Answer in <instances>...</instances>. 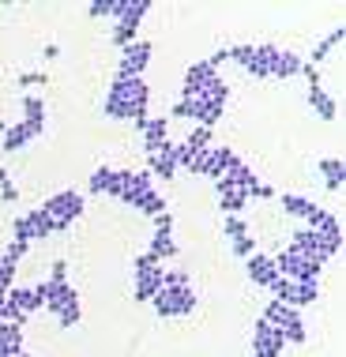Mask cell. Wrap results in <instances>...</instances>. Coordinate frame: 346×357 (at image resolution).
<instances>
[{
    "label": "cell",
    "instance_id": "obj_17",
    "mask_svg": "<svg viewBox=\"0 0 346 357\" xmlns=\"http://www.w3.org/2000/svg\"><path fill=\"white\" fill-rule=\"evenodd\" d=\"M215 196H218V207H223L226 215H241V211L248 207V196H245L241 188L230 185L226 177H218V181H215Z\"/></svg>",
    "mask_w": 346,
    "mask_h": 357
},
{
    "label": "cell",
    "instance_id": "obj_44",
    "mask_svg": "<svg viewBox=\"0 0 346 357\" xmlns=\"http://www.w3.org/2000/svg\"><path fill=\"white\" fill-rule=\"evenodd\" d=\"M50 282H68V259H53V275Z\"/></svg>",
    "mask_w": 346,
    "mask_h": 357
},
{
    "label": "cell",
    "instance_id": "obj_46",
    "mask_svg": "<svg viewBox=\"0 0 346 357\" xmlns=\"http://www.w3.org/2000/svg\"><path fill=\"white\" fill-rule=\"evenodd\" d=\"M226 61H230V50H215V53L207 56V68H211V72H218Z\"/></svg>",
    "mask_w": 346,
    "mask_h": 357
},
{
    "label": "cell",
    "instance_id": "obj_54",
    "mask_svg": "<svg viewBox=\"0 0 346 357\" xmlns=\"http://www.w3.org/2000/svg\"><path fill=\"white\" fill-rule=\"evenodd\" d=\"M23 357H34V354H23Z\"/></svg>",
    "mask_w": 346,
    "mask_h": 357
},
{
    "label": "cell",
    "instance_id": "obj_12",
    "mask_svg": "<svg viewBox=\"0 0 346 357\" xmlns=\"http://www.w3.org/2000/svg\"><path fill=\"white\" fill-rule=\"evenodd\" d=\"M286 350V339L278 327H271L267 320H256L253 324V354L256 357H278Z\"/></svg>",
    "mask_w": 346,
    "mask_h": 357
},
{
    "label": "cell",
    "instance_id": "obj_4",
    "mask_svg": "<svg viewBox=\"0 0 346 357\" xmlns=\"http://www.w3.org/2000/svg\"><path fill=\"white\" fill-rule=\"evenodd\" d=\"M275 259V271L283 275V278H294V282H316L324 271V264L320 259H313V256H301V252H294V248H283Z\"/></svg>",
    "mask_w": 346,
    "mask_h": 357
},
{
    "label": "cell",
    "instance_id": "obj_11",
    "mask_svg": "<svg viewBox=\"0 0 346 357\" xmlns=\"http://www.w3.org/2000/svg\"><path fill=\"white\" fill-rule=\"evenodd\" d=\"M290 248H294V252H301V256L320 259V264H328V259H331L328 237H324V234H316V229H309V226L294 229V234H290Z\"/></svg>",
    "mask_w": 346,
    "mask_h": 357
},
{
    "label": "cell",
    "instance_id": "obj_18",
    "mask_svg": "<svg viewBox=\"0 0 346 357\" xmlns=\"http://www.w3.org/2000/svg\"><path fill=\"white\" fill-rule=\"evenodd\" d=\"M275 53H278V45H256V50H253V61H248V68H245V75H253V79H271Z\"/></svg>",
    "mask_w": 346,
    "mask_h": 357
},
{
    "label": "cell",
    "instance_id": "obj_32",
    "mask_svg": "<svg viewBox=\"0 0 346 357\" xmlns=\"http://www.w3.org/2000/svg\"><path fill=\"white\" fill-rule=\"evenodd\" d=\"M166 207H170V204H166V196H162L158 188H151L147 196H143L140 204H136V211H140V215H147V218H155V215H162V211H166Z\"/></svg>",
    "mask_w": 346,
    "mask_h": 357
},
{
    "label": "cell",
    "instance_id": "obj_5",
    "mask_svg": "<svg viewBox=\"0 0 346 357\" xmlns=\"http://www.w3.org/2000/svg\"><path fill=\"white\" fill-rule=\"evenodd\" d=\"M53 237V218L45 215L42 207H31L27 215H19L12 222V241H23V245H42V241H50Z\"/></svg>",
    "mask_w": 346,
    "mask_h": 357
},
{
    "label": "cell",
    "instance_id": "obj_50",
    "mask_svg": "<svg viewBox=\"0 0 346 357\" xmlns=\"http://www.w3.org/2000/svg\"><path fill=\"white\" fill-rule=\"evenodd\" d=\"M23 346H0V357H23Z\"/></svg>",
    "mask_w": 346,
    "mask_h": 357
},
{
    "label": "cell",
    "instance_id": "obj_39",
    "mask_svg": "<svg viewBox=\"0 0 346 357\" xmlns=\"http://www.w3.org/2000/svg\"><path fill=\"white\" fill-rule=\"evenodd\" d=\"M86 15L91 19H110L113 15V0H91V4H86Z\"/></svg>",
    "mask_w": 346,
    "mask_h": 357
},
{
    "label": "cell",
    "instance_id": "obj_16",
    "mask_svg": "<svg viewBox=\"0 0 346 357\" xmlns=\"http://www.w3.org/2000/svg\"><path fill=\"white\" fill-rule=\"evenodd\" d=\"M245 271H248V282H256V286H264V289L278 278L275 259L264 256V252H253V256H248V259H245Z\"/></svg>",
    "mask_w": 346,
    "mask_h": 357
},
{
    "label": "cell",
    "instance_id": "obj_6",
    "mask_svg": "<svg viewBox=\"0 0 346 357\" xmlns=\"http://www.w3.org/2000/svg\"><path fill=\"white\" fill-rule=\"evenodd\" d=\"M151 305H155V312L162 320H173V316H188L196 312V289L192 286H181V289H166L162 286L155 297H151Z\"/></svg>",
    "mask_w": 346,
    "mask_h": 357
},
{
    "label": "cell",
    "instance_id": "obj_15",
    "mask_svg": "<svg viewBox=\"0 0 346 357\" xmlns=\"http://www.w3.org/2000/svg\"><path fill=\"white\" fill-rule=\"evenodd\" d=\"M260 320H267L271 327H278V331H286V327H294V324H305L301 320V308H290V305H283V301H267L264 305V316Z\"/></svg>",
    "mask_w": 346,
    "mask_h": 357
},
{
    "label": "cell",
    "instance_id": "obj_1",
    "mask_svg": "<svg viewBox=\"0 0 346 357\" xmlns=\"http://www.w3.org/2000/svg\"><path fill=\"white\" fill-rule=\"evenodd\" d=\"M147 105H151V86L143 79H113L105 94V117L110 121H132L136 128L147 124Z\"/></svg>",
    "mask_w": 346,
    "mask_h": 357
},
{
    "label": "cell",
    "instance_id": "obj_3",
    "mask_svg": "<svg viewBox=\"0 0 346 357\" xmlns=\"http://www.w3.org/2000/svg\"><path fill=\"white\" fill-rule=\"evenodd\" d=\"M42 211L53 218V234H64L75 218L83 215V196L75 188H64V192H53L50 199L42 204Z\"/></svg>",
    "mask_w": 346,
    "mask_h": 357
},
{
    "label": "cell",
    "instance_id": "obj_53",
    "mask_svg": "<svg viewBox=\"0 0 346 357\" xmlns=\"http://www.w3.org/2000/svg\"><path fill=\"white\" fill-rule=\"evenodd\" d=\"M4 297H8V289H0V305H4Z\"/></svg>",
    "mask_w": 346,
    "mask_h": 357
},
{
    "label": "cell",
    "instance_id": "obj_27",
    "mask_svg": "<svg viewBox=\"0 0 346 357\" xmlns=\"http://www.w3.org/2000/svg\"><path fill=\"white\" fill-rule=\"evenodd\" d=\"M343 38H346V26H335V31H328V38H320V42H316V50H313V56H309L313 68H320V64L328 61L335 45H343Z\"/></svg>",
    "mask_w": 346,
    "mask_h": 357
},
{
    "label": "cell",
    "instance_id": "obj_21",
    "mask_svg": "<svg viewBox=\"0 0 346 357\" xmlns=\"http://www.w3.org/2000/svg\"><path fill=\"white\" fill-rule=\"evenodd\" d=\"M31 143H34L31 128L19 121V124H8V128H4V136H0V151H4V154H15V151H27Z\"/></svg>",
    "mask_w": 346,
    "mask_h": 357
},
{
    "label": "cell",
    "instance_id": "obj_34",
    "mask_svg": "<svg viewBox=\"0 0 346 357\" xmlns=\"http://www.w3.org/2000/svg\"><path fill=\"white\" fill-rule=\"evenodd\" d=\"M0 346H23V327L19 324H0Z\"/></svg>",
    "mask_w": 346,
    "mask_h": 357
},
{
    "label": "cell",
    "instance_id": "obj_13",
    "mask_svg": "<svg viewBox=\"0 0 346 357\" xmlns=\"http://www.w3.org/2000/svg\"><path fill=\"white\" fill-rule=\"evenodd\" d=\"M173 151H177V143L166 139L155 154H147V173L151 177H158V181H177V158H173Z\"/></svg>",
    "mask_w": 346,
    "mask_h": 357
},
{
    "label": "cell",
    "instance_id": "obj_36",
    "mask_svg": "<svg viewBox=\"0 0 346 357\" xmlns=\"http://www.w3.org/2000/svg\"><path fill=\"white\" fill-rule=\"evenodd\" d=\"M162 286H166V289L192 286V282H188V271H181V267H177V271H162Z\"/></svg>",
    "mask_w": 346,
    "mask_h": 357
},
{
    "label": "cell",
    "instance_id": "obj_42",
    "mask_svg": "<svg viewBox=\"0 0 346 357\" xmlns=\"http://www.w3.org/2000/svg\"><path fill=\"white\" fill-rule=\"evenodd\" d=\"M253 50H256V45H234V50H230V61L241 64V68H248V61H253Z\"/></svg>",
    "mask_w": 346,
    "mask_h": 357
},
{
    "label": "cell",
    "instance_id": "obj_28",
    "mask_svg": "<svg viewBox=\"0 0 346 357\" xmlns=\"http://www.w3.org/2000/svg\"><path fill=\"white\" fill-rule=\"evenodd\" d=\"M278 207L286 211V215H294V218H309V211L316 207L309 196H297V192H283V196H278Z\"/></svg>",
    "mask_w": 346,
    "mask_h": 357
},
{
    "label": "cell",
    "instance_id": "obj_23",
    "mask_svg": "<svg viewBox=\"0 0 346 357\" xmlns=\"http://www.w3.org/2000/svg\"><path fill=\"white\" fill-rule=\"evenodd\" d=\"M309 105L316 109V117H320V121H335V117H339V105H335V98L328 91H324V83L309 86Z\"/></svg>",
    "mask_w": 346,
    "mask_h": 357
},
{
    "label": "cell",
    "instance_id": "obj_41",
    "mask_svg": "<svg viewBox=\"0 0 346 357\" xmlns=\"http://www.w3.org/2000/svg\"><path fill=\"white\" fill-rule=\"evenodd\" d=\"M253 199H256V204H267V199H275V188L260 181V185H253V188H248V204H253Z\"/></svg>",
    "mask_w": 346,
    "mask_h": 357
},
{
    "label": "cell",
    "instance_id": "obj_19",
    "mask_svg": "<svg viewBox=\"0 0 346 357\" xmlns=\"http://www.w3.org/2000/svg\"><path fill=\"white\" fill-rule=\"evenodd\" d=\"M140 132H143V151L155 154L162 143L170 139V121H166V117H147V124H143Z\"/></svg>",
    "mask_w": 346,
    "mask_h": 357
},
{
    "label": "cell",
    "instance_id": "obj_9",
    "mask_svg": "<svg viewBox=\"0 0 346 357\" xmlns=\"http://www.w3.org/2000/svg\"><path fill=\"white\" fill-rule=\"evenodd\" d=\"M151 188H155V177H151L147 169H121V192H117V204L136 207Z\"/></svg>",
    "mask_w": 346,
    "mask_h": 357
},
{
    "label": "cell",
    "instance_id": "obj_40",
    "mask_svg": "<svg viewBox=\"0 0 346 357\" xmlns=\"http://www.w3.org/2000/svg\"><path fill=\"white\" fill-rule=\"evenodd\" d=\"M230 248H234L237 259H248V256L256 252V241L253 237H237V241H230Z\"/></svg>",
    "mask_w": 346,
    "mask_h": 357
},
{
    "label": "cell",
    "instance_id": "obj_25",
    "mask_svg": "<svg viewBox=\"0 0 346 357\" xmlns=\"http://www.w3.org/2000/svg\"><path fill=\"white\" fill-rule=\"evenodd\" d=\"M301 61H305V56H297V53H290V50H278V53H275L271 79H294V75L301 72Z\"/></svg>",
    "mask_w": 346,
    "mask_h": 357
},
{
    "label": "cell",
    "instance_id": "obj_8",
    "mask_svg": "<svg viewBox=\"0 0 346 357\" xmlns=\"http://www.w3.org/2000/svg\"><path fill=\"white\" fill-rule=\"evenodd\" d=\"M151 53H155L151 42H132L128 50H121L117 79H143V72H147V64H151Z\"/></svg>",
    "mask_w": 346,
    "mask_h": 357
},
{
    "label": "cell",
    "instance_id": "obj_14",
    "mask_svg": "<svg viewBox=\"0 0 346 357\" xmlns=\"http://www.w3.org/2000/svg\"><path fill=\"white\" fill-rule=\"evenodd\" d=\"M237 162V154L230 151V147H207L204 151V173L200 177H207V181H218V177H226V169Z\"/></svg>",
    "mask_w": 346,
    "mask_h": 357
},
{
    "label": "cell",
    "instance_id": "obj_30",
    "mask_svg": "<svg viewBox=\"0 0 346 357\" xmlns=\"http://www.w3.org/2000/svg\"><path fill=\"white\" fill-rule=\"evenodd\" d=\"M147 256H155L158 264H166V259L177 256V241H173V234H155V237H151Z\"/></svg>",
    "mask_w": 346,
    "mask_h": 357
},
{
    "label": "cell",
    "instance_id": "obj_51",
    "mask_svg": "<svg viewBox=\"0 0 346 357\" xmlns=\"http://www.w3.org/2000/svg\"><path fill=\"white\" fill-rule=\"evenodd\" d=\"M57 56H61V45L50 42V45H45V61H57Z\"/></svg>",
    "mask_w": 346,
    "mask_h": 357
},
{
    "label": "cell",
    "instance_id": "obj_24",
    "mask_svg": "<svg viewBox=\"0 0 346 357\" xmlns=\"http://www.w3.org/2000/svg\"><path fill=\"white\" fill-rule=\"evenodd\" d=\"M8 301H12L23 316H31V312L42 308V297L34 294V286H12V289H8Z\"/></svg>",
    "mask_w": 346,
    "mask_h": 357
},
{
    "label": "cell",
    "instance_id": "obj_26",
    "mask_svg": "<svg viewBox=\"0 0 346 357\" xmlns=\"http://www.w3.org/2000/svg\"><path fill=\"white\" fill-rule=\"evenodd\" d=\"M320 173H324V188H328V192H343V185H346V162L343 158H324Z\"/></svg>",
    "mask_w": 346,
    "mask_h": 357
},
{
    "label": "cell",
    "instance_id": "obj_38",
    "mask_svg": "<svg viewBox=\"0 0 346 357\" xmlns=\"http://www.w3.org/2000/svg\"><path fill=\"white\" fill-rule=\"evenodd\" d=\"M80 316H83V308H80V305H72V308H61V312H57V324H61L64 331H68V327H75V324H80Z\"/></svg>",
    "mask_w": 346,
    "mask_h": 357
},
{
    "label": "cell",
    "instance_id": "obj_33",
    "mask_svg": "<svg viewBox=\"0 0 346 357\" xmlns=\"http://www.w3.org/2000/svg\"><path fill=\"white\" fill-rule=\"evenodd\" d=\"M211 139H215V132H211V128H200V124H196V128H192L188 132V136H185V147L188 151H207V147H215V143H211Z\"/></svg>",
    "mask_w": 346,
    "mask_h": 357
},
{
    "label": "cell",
    "instance_id": "obj_2",
    "mask_svg": "<svg viewBox=\"0 0 346 357\" xmlns=\"http://www.w3.org/2000/svg\"><path fill=\"white\" fill-rule=\"evenodd\" d=\"M162 271L166 267L158 264L155 256H136V264H132V275H136V282H132V301H140V305H151V297L162 289Z\"/></svg>",
    "mask_w": 346,
    "mask_h": 357
},
{
    "label": "cell",
    "instance_id": "obj_22",
    "mask_svg": "<svg viewBox=\"0 0 346 357\" xmlns=\"http://www.w3.org/2000/svg\"><path fill=\"white\" fill-rule=\"evenodd\" d=\"M211 75H218V72H211V68H207V61L188 64V72H185V86H181V98H188V94H200V91H204V86L211 83Z\"/></svg>",
    "mask_w": 346,
    "mask_h": 357
},
{
    "label": "cell",
    "instance_id": "obj_7",
    "mask_svg": "<svg viewBox=\"0 0 346 357\" xmlns=\"http://www.w3.org/2000/svg\"><path fill=\"white\" fill-rule=\"evenodd\" d=\"M267 289L275 294V301H283L290 308H309V305H316V297H320L316 282H294V278H283V275H278Z\"/></svg>",
    "mask_w": 346,
    "mask_h": 357
},
{
    "label": "cell",
    "instance_id": "obj_43",
    "mask_svg": "<svg viewBox=\"0 0 346 357\" xmlns=\"http://www.w3.org/2000/svg\"><path fill=\"white\" fill-rule=\"evenodd\" d=\"M27 252H31V245H23V241H8V248H4V259H12V264H19Z\"/></svg>",
    "mask_w": 346,
    "mask_h": 357
},
{
    "label": "cell",
    "instance_id": "obj_52",
    "mask_svg": "<svg viewBox=\"0 0 346 357\" xmlns=\"http://www.w3.org/2000/svg\"><path fill=\"white\" fill-rule=\"evenodd\" d=\"M4 181H12V177H8V169H0V185H4Z\"/></svg>",
    "mask_w": 346,
    "mask_h": 357
},
{
    "label": "cell",
    "instance_id": "obj_20",
    "mask_svg": "<svg viewBox=\"0 0 346 357\" xmlns=\"http://www.w3.org/2000/svg\"><path fill=\"white\" fill-rule=\"evenodd\" d=\"M23 124L31 128L34 139L45 132V102L38 98V94H27V98H23Z\"/></svg>",
    "mask_w": 346,
    "mask_h": 357
},
{
    "label": "cell",
    "instance_id": "obj_37",
    "mask_svg": "<svg viewBox=\"0 0 346 357\" xmlns=\"http://www.w3.org/2000/svg\"><path fill=\"white\" fill-rule=\"evenodd\" d=\"M15 271H19V267L12 264V259L0 256V289H12L15 286Z\"/></svg>",
    "mask_w": 346,
    "mask_h": 357
},
{
    "label": "cell",
    "instance_id": "obj_10",
    "mask_svg": "<svg viewBox=\"0 0 346 357\" xmlns=\"http://www.w3.org/2000/svg\"><path fill=\"white\" fill-rule=\"evenodd\" d=\"M34 294L42 297V308H50V312L57 316L61 308H72V305H80V294H75V286L72 282H38L34 286Z\"/></svg>",
    "mask_w": 346,
    "mask_h": 357
},
{
    "label": "cell",
    "instance_id": "obj_47",
    "mask_svg": "<svg viewBox=\"0 0 346 357\" xmlns=\"http://www.w3.org/2000/svg\"><path fill=\"white\" fill-rule=\"evenodd\" d=\"M297 75H305V79H309V86H320V68H313L309 61H301V72Z\"/></svg>",
    "mask_w": 346,
    "mask_h": 357
},
{
    "label": "cell",
    "instance_id": "obj_35",
    "mask_svg": "<svg viewBox=\"0 0 346 357\" xmlns=\"http://www.w3.org/2000/svg\"><path fill=\"white\" fill-rule=\"evenodd\" d=\"M226 237L230 241H237V237H248V226H245V222H241V215H226Z\"/></svg>",
    "mask_w": 346,
    "mask_h": 357
},
{
    "label": "cell",
    "instance_id": "obj_29",
    "mask_svg": "<svg viewBox=\"0 0 346 357\" xmlns=\"http://www.w3.org/2000/svg\"><path fill=\"white\" fill-rule=\"evenodd\" d=\"M226 181H230V185H234V188H241L245 196H248V188H253V185H260V177H256V173H253V169L245 166L241 158H237L234 166L226 169Z\"/></svg>",
    "mask_w": 346,
    "mask_h": 357
},
{
    "label": "cell",
    "instance_id": "obj_31",
    "mask_svg": "<svg viewBox=\"0 0 346 357\" xmlns=\"http://www.w3.org/2000/svg\"><path fill=\"white\" fill-rule=\"evenodd\" d=\"M86 188H91L94 196H98V192H102V196H110V188H113V166H98V169H94L91 177H86Z\"/></svg>",
    "mask_w": 346,
    "mask_h": 357
},
{
    "label": "cell",
    "instance_id": "obj_45",
    "mask_svg": "<svg viewBox=\"0 0 346 357\" xmlns=\"http://www.w3.org/2000/svg\"><path fill=\"white\" fill-rule=\"evenodd\" d=\"M155 234H173V215H170V211L155 215Z\"/></svg>",
    "mask_w": 346,
    "mask_h": 357
},
{
    "label": "cell",
    "instance_id": "obj_48",
    "mask_svg": "<svg viewBox=\"0 0 346 357\" xmlns=\"http://www.w3.org/2000/svg\"><path fill=\"white\" fill-rule=\"evenodd\" d=\"M45 83V72H23L19 75V86H42Z\"/></svg>",
    "mask_w": 346,
    "mask_h": 357
},
{
    "label": "cell",
    "instance_id": "obj_49",
    "mask_svg": "<svg viewBox=\"0 0 346 357\" xmlns=\"http://www.w3.org/2000/svg\"><path fill=\"white\" fill-rule=\"evenodd\" d=\"M0 199H4V204H15V199H19V188L12 185V181H4V185H0Z\"/></svg>",
    "mask_w": 346,
    "mask_h": 357
}]
</instances>
